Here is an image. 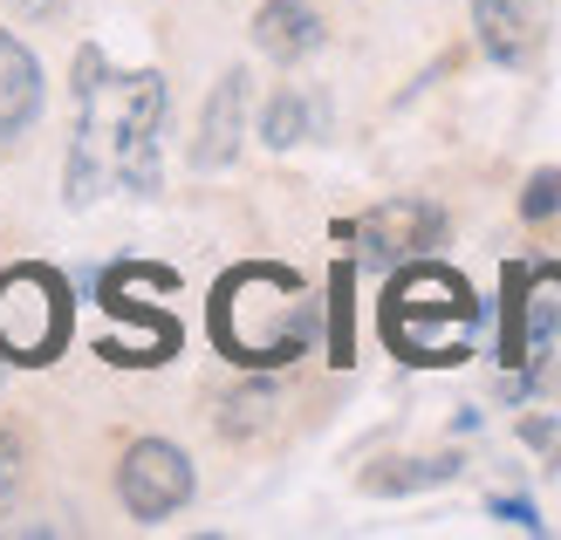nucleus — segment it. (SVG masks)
I'll return each mask as SVG.
<instances>
[{
	"mask_svg": "<svg viewBox=\"0 0 561 540\" xmlns=\"http://www.w3.org/2000/svg\"><path fill=\"white\" fill-rule=\"evenodd\" d=\"M247 117H254V76L233 62V69L206 90V103H199V124H192V151H185L192 172H199V179L233 172L240 151H247Z\"/></svg>",
	"mask_w": 561,
	"mask_h": 540,
	"instance_id": "7",
	"label": "nucleus"
},
{
	"mask_svg": "<svg viewBox=\"0 0 561 540\" xmlns=\"http://www.w3.org/2000/svg\"><path fill=\"white\" fill-rule=\"evenodd\" d=\"M69 343V288L48 267H14L0 280V349L14 363H48Z\"/></svg>",
	"mask_w": 561,
	"mask_h": 540,
	"instance_id": "5",
	"label": "nucleus"
},
{
	"mask_svg": "<svg viewBox=\"0 0 561 540\" xmlns=\"http://www.w3.org/2000/svg\"><path fill=\"white\" fill-rule=\"evenodd\" d=\"M466 472L459 451H425V459H377L370 472L356 479L370 499H411V493H432V486H453Z\"/></svg>",
	"mask_w": 561,
	"mask_h": 540,
	"instance_id": "13",
	"label": "nucleus"
},
{
	"mask_svg": "<svg viewBox=\"0 0 561 540\" xmlns=\"http://www.w3.org/2000/svg\"><path fill=\"white\" fill-rule=\"evenodd\" d=\"M280 404H288V397H280V383L267 377V369H247L240 383H227L213 397V432L227 445H261L280 424Z\"/></svg>",
	"mask_w": 561,
	"mask_h": 540,
	"instance_id": "11",
	"label": "nucleus"
},
{
	"mask_svg": "<svg viewBox=\"0 0 561 540\" xmlns=\"http://www.w3.org/2000/svg\"><path fill=\"white\" fill-rule=\"evenodd\" d=\"M322 124H329V103L316 90H301V82H280V90L261 103V117H254L267 151H295L308 137H322Z\"/></svg>",
	"mask_w": 561,
	"mask_h": 540,
	"instance_id": "12",
	"label": "nucleus"
},
{
	"mask_svg": "<svg viewBox=\"0 0 561 540\" xmlns=\"http://www.w3.org/2000/svg\"><path fill=\"white\" fill-rule=\"evenodd\" d=\"M199 493V466L192 451L172 438H130L117 459V506L137 527H164L172 514H185Z\"/></svg>",
	"mask_w": 561,
	"mask_h": 540,
	"instance_id": "4",
	"label": "nucleus"
},
{
	"mask_svg": "<svg viewBox=\"0 0 561 540\" xmlns=\"http://www.w3.org/2000/svg\"><path fill=\"white\" fill-rule=\"evenodd\" d=\"M520 219H527V226H548V219H561V172H554V164H541V172H527V185H520Z\"/></svg>",
	"mask_w": 561,
	"mask_h": 540,
	"instance_id": "15",
	"label": "nucleus"
},
{
	"mask_svg": "<svg viewBox=\"0 0 561 540\" xmlns=\"http://www.w3.org/2000/svg\"><path fill=\"white\" fill-rule=\"evenodd\" d=\"M21 479H27V445H21V432H8V424H0V514L14 506Z\"/></svg>",
	"mask_w": 561,
	"mask_h": 540,
	"instance_id": "17",
	"label": "nucleus"
},
{
	"mask_svg": "<svg viewBox=\"0 0 561 540\" xmlns=\"http://www.w3.org/2000/svg\"><path fill=\"white\" fill-rule=\"evenodd\" d=\"M486 514H493L500 527H520V533H548V520H541V506L527 499V493H493V499H486Z\"/></svg>",
	"mask_w": 561,
	"mask_h": 540,
	"instance_id": "18",
	"label": "nucleus"
},
{
	"mask_svg": "<svg viewBox=\"0 0 561 540\" xmlns=\"http://www.w3.org/2000/svg\"><path fill=\"white\" fill-rule=\"evenodd\" d=\"M69 96H76V124H90L103 137L110 179L130 198H158L164 192L158 137H164V117H172L164 69H110V55L96 42H82L69 62Z\"/></svg>",
	"mask_w": 561,
	"mask_h": 540,
	"instance_id": "1",
	"label": "nucleus"
},
{
	"mask_svg": "<svg viewBox=\"0 0 561 540\" xmlns=\"http://www.w3.org/2000/svg\"><path fill=\"white\" fill-rule=\"evenodd\" d=\"M472 329H480L472 288L453 267H432V261L398 274V288L383 301V335L411 363H459L472 349Z\"/></svg>",
	"mask_w": 561,
	"mask_h": 540,
	"instance_id": "3",
	"label": "nucleus"
},
{
	"mask_svg": "<svg viewBox=\"0 0 561 540\" xmlns=\"http://www.w3.org/2000/svg\"><path fill=\"white\" fill-rule=\"evenodd\" d=\"M247 35H254V48L274 69H301V62L322 55L329 14H322V0H261L254 21H247Z\"/></svg>",
	"mask_w": 561,
	"mask_h": 540,
	"instance_id": "9",
	"label": "nucleus"
},
{
	"mask_svg": "<svg viewBox=\"0 0 561 540\" xmlns=\"http://www.w3.org/2000/svg\"><path fill=\"white\" fill-rule=\"evenodd\" d=\"M343 240H356V261L363 267H404V261H425V253L445 240V212L432 198H383L363 219H343L335 226Z\"/></svg>",
	"mask_w": 561,
	"mask_h": 540,
	"instance_id": "6",
	"label": "nucleus"
},
{
	"mask_svg": "<svg viewBox=\"0 0 561 540\" xmlns=\"http://www.w3.org/2000/svg\"><path fill=\"white\" fill-rule=\"evenodd\" d=\"M103 179H110L103 137H96L90 124H76V137H69V158H62V206H69V212L96 206V198H103Z\"/></svg>",
	"mask_w": 561,
	"mask_h": 540,
	"instance_id": "14",
	"label": "nucleus"
},
{
	"mask_svg": "<svg viewBox=\"0 0 561 540\" xmlns=\"http://www.w3.org/2000/svg\"><path fill=\"white\" fill-rule=\"evenodd\" d=\"M520 445L554 472V466H561V417H554V411H541V417L527 411V417H520Z\"/></svg>",
	"mask_w": 561,
	"mask_h": 540,
	"instance_id": "16",
	"label": "nucleus"
},
{
	"mask_svg": "<svg viewBox=\"0 0 561 540\" xmlns=\"http://www.w3.org/2000/svg\"><path fill=\"white\" fill-rule=\"evenodd\" d=\"M8 14L27 21V27H48V21H62V14H69V0H8Z\"/></svg>",
	"mask_w": 561,
	"mask_h": 540,
	"instance_id": "19",
	"label": "nucleus"
},
{
	"mask_svg": "<svg viewBox=\"0 0 561 540\" xmlns=\"http://www.w3.org/2000/svg\"><path fill=\"white\" fill-rule=\"evenodd\" d=\"M554 27V0H472V42L493 69H535Z\"/></svg>",
	"mask_w": 561,
	"mask_h": 540,
	"instance_id": "8",
	"label": "nucleus"
},
{
	"mask_svg": "<svg viewBox=\"0 0 561 540\" xmlns=\"http://www.w3.org/2000/svg\"><path fill=\"white\" fill-rule=\"evenodd\" d=\"M213 343L240 369H280L316 343V295L288 267H233L213 295Z\"/></svg>",
	"mask_w": 561,
	"mask_h": 540,
	"instance_id": "2",
	"label": "nucleus"
},
{
	"mask_svg": "<svg viewBox=\"0 0 561 540\" xmlns=\"http://www.w3.org/2000/svg\"><path fill=\"white\" fill-rule=\"evenodd\" d=\"M42 103H48L42 55L27 48L21 35H8V27H0V151L21 145V137L42 124Z\"/></svg>",
	"mask_w": 561,
	"mask_h": 540,
	"instance_id": "10",
	"label": "nucleus"
}]
</instances>
